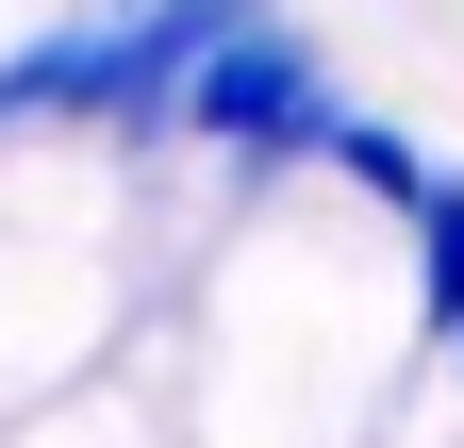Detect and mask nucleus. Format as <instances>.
Masks as SVG:
<instances>
[{
    "label": "nucleus",
    "instance_id": "f257e3e1",
    "mask_svg": "<svg viewBox=\"0 0 464 448\" xmlns=\"http://www.w3.org/2000/svg\"><path fill=\"white\" fill-rule=\"evenodd\" d=\"M183 133L232 150V166H299V150L348 133V100L315 83V50L266 17V34H232V50H199V67H183Z\"/></svg>",
    "mask_w": 464,
    "mask_h": 448
},
{
    "label": "nucleus",
    "instance_id": "f03ea898",
    "mask_svg": "<svg viewBox=\"0 0 464 448\" xmlns=\"http://www.w3.org/2000/svg\"><path fill=\"white\" fill-rule=\"evenodd\" d=\"M415 266H431V316H464V183L415 200Z\"/></svg>",
    "mask_w": 464,
    "mask_h": 448
}]
</instances>
